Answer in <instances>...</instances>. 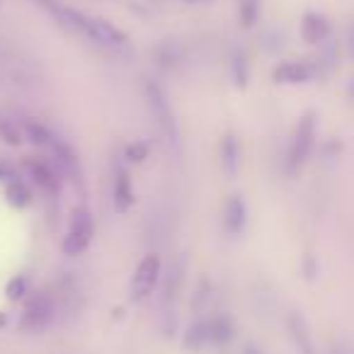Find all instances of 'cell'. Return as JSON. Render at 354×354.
<instances>
[{
	"mask_svg": "<svg viewBox=\"0 0 354 354\" xmlns=\"http://www.w3.org/2000/svg\"><path fill=\"white\" fill-rule=\"evenodd\" d=\"M146 100L148 107H151L153 117H156L158 127H160L162 136L170 143H177V122H175V112H172V104L167 100L165 90L158 83H148L146 85Z\"/></svg>",
	"mask_w": 354,
	"mask_h": 354,
	"instance_id": "obj_3",
	"label": "cell"
},
{
	"mask_svg": "<svg viewBox=\"0 0 354 354\" xmlns=\"http://www.w3.org/2000/svg\"><path fill=\"white\" fill-rule=\"evenodd\" d=\"M25 289H27V279L25 277H17V279H12L10 286H8V299L10 301L20 299V296L25 294Z\"/></svg>",
	"mask_w": 354,
	"mask_h": 354,
	"instance_id": "obj_19",
	"label": "cell"
},
{
	"mask_svg": "<svg viewBox=\"0 0 354 354\" xmlns=\"http://www.w3.org/2000/svg\"><path fill=\"white\" fill-rule=\"evenodd\" d=\"M146 156H148V146L143 141H138V143H133V146L127 148V158H129V160H143Z\"/></svg>",
	"mask_w": 354,
	"mask_h": 354,
	"instance_id": "obj_20",
	"label": "cell"
},
{
	"mask_svg": "<svg viewBox=\"0 0 354 354\" xmlns=\"http://www.w3.org/2000/svg\"><path fill=\"white\" fill-rule=\"evenodd\" d=\"M245 223H248V209L245 202H243L238 194H233L231 199L226 202V228L231 236H241L245 231Z\"/></svg>",
	"mask_w": 354,
	"mask_h": 354,
	"instance_id": "obj_12",
	"label": "cell"
},
{
	"mask_svg": "<svg viewBox=\"0 0 354 354\" xmlns=\"http://www.w3.org/2000/svg\"><path fill=\"white\" fill-rule=\"evenodd\" d=\"M158 279H160V257L156 252L146 255L138 262L136 272L131 277V299L133 301H143L153 294Z\"/></svg>",
	"mask_w": 354,
	"mask_h": 354,
	"instance_id": "obj_5",
	"label": "cell"
},
{
	"mask_svg": "<svg viewBox=\"0 0 354 354\" xmlns=\"http://www.w3.org/2000/svg\"><path fill=\"white\" fill-rule=\"evenodd\" d=\"M301 37L308 44H320L330 37V22L318 12H306L301 22Z\"/></svg>",
	"mask_w": 354,
	"mask_h": 354,
	"instance_id": "obj_10",
	"label": "cell"
},
{
	"mask_svg": "<svg viewBox=\"0 0 354 354\" xmlns=\"http://www.w3.org/2000/svg\"><path fill=\"white\" fill-rule=\"evenodd\" d=\"M114 204H117L119 212H127L133 204V189H131V177H129V170L117 162L114 165Z\"/></svg>",
	"mask_w": 354,
	"mask_h": 354,
	"instance_id": "obj_9",
	"label": "cell"
},
{
	"mask_svg": "<svg viewBox=\"0 0 354 354\" xmlns=\"http://www.w3.org/2000/svg\"><path fill=\"white\" fill-rule=\"evenodd\" d=\"M61 17L68 22L71 27L83 32L88 39L97 41L102 46H124L127 44V35L119 27H114L112 22L102 20V17H90L80 10H71V8H56Z\"/></svg>",
	"mask_w": 354,
	"mask_h": 354,
	"instance_id": "obj_1",
	"label": "cell"
},
{
	"mask_svg": "<svg viewBox=\"0 0 354 354\" xmlns=\"http://www.w3.org/2000/svg\"><path fill=\"white\" fill-rule=\"evenodd\" d=\"M231 66H233V75H236L238 85H245V80H248V71H245V56H243L241 51H238L236 59L231 61Z\"/></svg>",
	"mask_w": 354,
	"mask_h": 354,
	"instance_id": "obj_18",
	"label": "cell"
},
{
	"mask_svg": "<svg viewBox=\"0 0 354 354\" xmlns=\"http://www.w3.org/2000/svg\"><path fill=\"white\" fill-rule=\"evenodd\" d=\"M51 318H54V301H51L46 294H41V296H37L35 301H30V306L25 308L22 320H20V328L30 330V333H37V330L44 328Z\"/></svg>",
	"mask_w": 354,
	"mask_h": 354,
	"instance_id": "obj_6",
	"label": "cell"
},
{
	"mask_svg": "<svg viewBox=\"0 0 354 354\" xmlns=\"http://www.w3.org/2000/svg\"><path fill=\"white\" fill-rule=\"evenodd\" d=\"M25 170H27V175L37 183V187H41L46 194H59V177H56V172L51 170L46 162L35 160V158H27Z\"/></svg>",
	"mask_w": 354,
	"mask_h": 354,
	"instance_id": "obj_8",
	"label": "cell"
},
{
	"mask_svg": "<svg viewBox=\"0 0 354 354\" xmlns=\"http://www.w3.org/2000/svg\"><path fill=\"white\" fill-rule=\"evenodd\" d=\"M286 325H289V335H291V339H294L296 349H299L301 354H315L313 337H310V330H308V325H306L304 315H301V313H289Z\"/></svg>",
	"mask_w": 354,
	"mask_h": 354,
	"instance_id": "obj_11",
	"label": "cell"
},
{
	"mask_svg": "<svg viewBox=\"0 0 354 354\" xmlns=\"http://www.w3.org/2000/svg\"><path fill=\"white\" fill-rule=\"evenodd\" d=\"M313 146H315V114L306 112L304 117L299 119V124H296L294 138H291L289 153H286V172H289V175L301 172V167L306 165Z\"/></svg>",
	"mask_w": 354,
	"mask_h": 354,
	"instance_id": "obj_2",
	"label": "cell"
},
{
	"mask_svg": "<svg viewBox=\"0 0 354 354\" xmlns=\"http://www.w3.org/2000/svg\"><path fill=\"white\" fill-rule=\"evenodd\" d=\"M8 197H10V202L15 204V207H27V204L32 202V192L27 189L25 183H20V180L8 183Z\"/></svg>",
	"mask_w": 354,
	"mask_h": 354,
	"instance_id": "obj_15",
	"label": "cell"
},
{
	"mask_svg": "<svg viewBox=\"0 0 354 354\" xmlns=\"http://www.w3.org/2000/svg\"><path fill=\"white\" fill-rule=\"evenodd\" d=\"M93 233H95V223L93 216H90L88 209H75L73 218H71V228L64 238V252L68 257H75L80 252L88 250L90 241H93Z\"/></svg>",
	"mask_w": 354,
	"mask_h": 354,
	"instance_id": "obj_4",
	"label": "cell"
},
{
	"mask_svg": "<svg viewBox=\"0 0 354 354\" xmlns=\"http://www.w3.org/2000/svg\"><path fill=\"white\" fill-rule=\"evenodd\" d=\"M349 93H352V95H354V85H352V88H349Z\"/></svg>",
	"mask_w": 354,
	"mask_h": 354,
	"instance_id": "obj_21",
	"label": "cell"
},
{
	"mask_svg": "<svg viewBox=\"0 0 354 354\" xmlns=\"http://www.w3.org/2000/svg\"><path fill=\"white\" fill-rule=\"evenodd\" d=\"M315 75V66L306 64V61H284L274 68V80L284 85H299L308 83Z\"/></svg>",
	"mask_w": 354,
	"mask_h": 354,
	"instance_id": "obj_7",
	"label": "cell"
},
{
	"mask_svg": "<svg viewBox=\"0 0 354 354\" xmlns=\"http://www.w3.org/2000/svg\"><path fill=\"white\" fill-rule=\"evenodd\" d=\"M257 15H260V0H243L241 3V20L245 27L255 25Z\"/></svg>",
	"mask_w": 354,
	"mask_h": 354,
	"instance_id": "obj_17",
	"label": "cell"
},
{
	"mask_svg": "<svg viewBox=\"0 0 354 354\" xmlns=\"http://www.w3.org/2000/svg\"><path fill=\"white\" fill-rule=\"evenodd\" d=\"M241 151H238V141L236 136H223L221 141V165H223V172H226L228 177H233L238 172V162H241Z\"/></svg>",
	"mask_w": 354,
	"mask_h": 354,
	"instance_id": "obj_13",
	"label": "cell"
},
{
	"mask_svg": "<svg viewBox=\"0 0 354 354\" xmlns=\"http://www.w3.org/2000/svg\"><path fill=\"white\" fill-rule=\"evenodd\" d=\"M0 138H3L6 143H10V146H17V143L22 141L20 129H17L10 119L3 117V114H0Z\"/></svg>",
	"mask_w": 354,
	"mask_h": 354,
	"instance_id": "obj_16",
	"label": "cell"
},
{
	"mask_svg": "<svg viewBox=\"0 0 354 354\" xmlns=\"http://www.w3.org/2000/svg\"><path fill=\"white\" fill-rule=\"evenodd\" d=\"M25 131H27V136L41 148H51L56 143V138H59V136H54L44 124L35 122V119H25Z\"/></svg>",
	"mask_w": 354,
	"mask_h": 354,
	"instance_id": "obj_14",
	"label": "cell"
}]
</instances>
